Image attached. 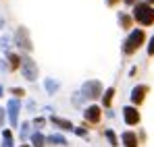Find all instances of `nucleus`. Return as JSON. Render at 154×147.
<instances>
[{
  "label": "nucleus",
  "instance_id": "nucleus-16",
  "mask_svg": "<svg viewBox=\"0 0 154 147\" xmlns=\"http://www.w3.org/2000/svg\"><path fill=\"white\" fill-rule=\"evenodd\" d=\"M8 60H11V69H17V66H21V58H19L17 54H8Z\"/></svg>",
  "mask_w": 154,
  "mask_h": 147
},
{
  "label": "nucleus",
  "instance_id": "nucleus-9",
  "mask_svg": "<svg viewBox=\"0 0 154 147\" xmlns=\"http://www.w3.org/2000/svg\"><path fill=\"white\" fill-rule=\"evenodd\" d=\"M83 116H85V120H90V122H98V120H100V108H98V106H90V108L83 112Z\"/></svg>",
  "mask_w": 154,
  "mask_h": 147
},
{
  "label": "nucleus",
  "instance_id": "nucleus-27",
  "mask_svg": "<svg viewBox=\"0 0 154 147\" xmlns=\"http://www.w3.org/2000/svg\"><path fill=\"white\" fill-rule=\"evenodd\" d=\"M0 96H2V85H0Z\"/></svg>",
  "mask_w": 154,
  "mask_h": 147
},
{
  "label": "nucleus",
  "instance_id": "nucleus-1",
  "mask_svg": "<svg viewBox=\"0 0 154 147\" xmlns=\"http://www.w3.org/2000/svg\"><path fill=\"white\" fill-rule=\"evenodd\" d=\"M133 19L142 25H152L154 23V8L150 4H146V2L135 4L133 6Z\"/></svg>",
  "mask_w": 154,
  "mask_h": 147
},
{
  "label": "nucleus",
  "instance_id": "nucleus-13",
  "mask_svg": "<svg viewBox=\"0 0 154 147\" xmlns=\"http://www.w3.org/2000/svg\"><path fill=\"white\" fill-rule=\"evenodd\" d=\"M2 147H13V135H11V131L2 133Z\"/></svg>",
  "mask_w": 154,
  "mask_h": 147
},
{
  "label": "nucleus",
  "instance_id": "nucleus-22",
  "mask_svg": "<svg viewBox=\"0 0 154 147\" xmlns=\"http://www.w3.org/2000/svg\"><path fill=\"white\" fill-rule=\"evenodd\" d=\"M13 93H15V96H23V89H19V87H15V89H13Z\"/></svg>",
  "mask_w": 154,
  "mask_h": 147
},
{
  "label": "nucleus",
  "instance_id": "nucleus-11",
  "mask_svg": "<svg viewBox=\"0 0 154 147\" xmlns=\"http://www.w3.org/2000/svg\"><path fill=\"white\" fill-rule=\"evenodd\" d=\"M52 122L56 124V126H60L63 131H73V124L69 122V120H65V118H58V116H52Z\"/></svg>",
  "mask_w": 154,
  "mask_h": 147
},
{
  "label": "nucleus",
  "instance_id": "nucleus-18",
  "mask_svg": "<svg viewBox=\"0 0 154 147\" xmlns=\"http://www.w3.org/2000/svg\"><path fill=\"white\" fill-rule=\"evenodd\" d=\"M104 135H106V139H108V143H110V145H112V147H117V137H115V133H112L110 128H108V131H106Z\"/></svg>",
  "mask_w": 154,
  "mask_h": 147
},
{
  "label": "nucleus",
  "instance_id": "nucleus-20",
  "mask_svg": "<svg viewBox=\"0 0 154 147\" xmlns=\"http://www.w3.org/2000/svg\"><path fill=\"white\" fill-rule=\"evenodd\" d=\"M148 54L154 56V35H152V40H150V46H148Z\"/></svg>",
  "mask_w": 154,
  "mask_h": 147
},
{
  "label": "nucleus",
  "instance_id": "nucleus-25",
  "mask_svg": "<svg viewBox=\"0 0 154 147\" xmlns=\"http://www.w3.org/2000/svg\"><path fill=\"white\" fill-rule=\"evenodd\" d=\"M125 2H127V4H133V2H135V0H125Z\"/></svg>",
  "mask_w": 154,
  "mask_h": 147
},
{
  "label": "nucleus",
  "instance_id": "nucleus-6",
  "mask_svg": "<svg viewBox=\"0 0 154 147\" xmlns=\"http://www.w3.org/2000/svg\"><path fill=\"white\" fill-rule=\"evenodd\" d=\"M123 118H125V122L131 126V124H137L140 122V112L135 110V108H131V106H127V108H123Z\"/></svg>",
  "mask_w": 154,
  "mask_h": 147
},
{
  "label": "nucleus",
  "instance_id": "nucleus-21",
  "mask_svg": "<svg viewBox=\"0 0 154 147\" xmlns=\"http://www.w3.org/2000/svg\"><path fill=\"white\" fill-rule=\"evenodd\" d=\"M75 133H77V135H81V137H85V135H88V133H85V128H75Z\"/></svg>",
  "mask_w": 154,
  "mask_h": 147
},
{
  "label": "nucleus",
  "instance_id": "nucleus-29",
  "mask_svg": "<svg viewBox=\"0 0 154 147\" xmlns=\"http://www.w3.org/2000/svg\"><path fill=\"white\" fill-rule=\"evenodd\" d=\"M0 25H2V19H0Z\"/></svg>",
  "mask_w": 154,
  "mask_h": 147
},
{
  "label": "nucleus",
  "instance_id": "nucleus-23",
  "mask_svg": "<svg viewBox=\"0 0 154 147\" xmlns=\"http://www.w3.org/2000/svg\"><path fill=\"white\" fill-rule=\"evenodd\" d=\"M2 120H4V110H0V124H2Z\"/></svg>",
  "mask_w": 154,
  "mask_h": 147
},
{
  "label": "nucleus",
  "instance_id": "nucleus-28",
  "mask_svg": "<svg viewBox=\"0 0 154 147\" xmlns=\"http://www.w3.org/2000/svg\"><path fill=\"white\" fill-rule=\"evenodd\" d=\"M21 147H29V145H21Z\"/></svg>",
  "mask_w": 154,
  "mask_h": 147
},
{
  "label": "nucleus",
  "instance_id": "nucleus-5",
  "mask_svg": "<svg viewBox=\"0 0 154 147\" xmlns=\"http://www.w3.org/2000/svg\"><path fill=\"white\" fill-rule=\"evenodd\" d=\"M15 40H17L19 48H23V50H31V40H29V35H27V29H25V27H19V31H17Z\"/></svg>",
  "mask_w": 154,
  "mask_h": 147
},
{
  "label": "nucleus",
  "instance_id": "nucleus-7",
  "mask_svg": "<svg viewBox=\"0 0 154 147\" xmlns=\"http://www.w3.org/2000/svg\"><path fill=\"white\" fill-rule=\"evenodd\" d=\"M17 118H19V101L11 99L8 101V120H11L13 126H17Z\"/></svg>",
  "mask_w": 154,
  "mask_h": 147
},
{
  "label": "nucleus",
  "instance_id": "nucleus-15",
  "mask_svg": "<svg viewBox=\"0 0 154 147\" xmlns=\"http://www.w3.org/2000/svg\"><path fill=\"white\" fill-rule=\"evenodd\" d=\"M48 141H50V143H56V145H67V139H65L63 135H50Z\"/></svg>",
  "mask_w": 154,
  "mask_h": 147
},
{
  "label": "nucleus",
  "instance_id": "nucleus-19",
  "mask_svg": "<svg viewBox=\"0 0 154 147\" xmlns=\"http://www.w3.org/2000/svg\"><path fill=\"white\" fill-rule=\"evenodd\" d=\"M119 21H121V25H123L125 29H129V25H131V19H129L127 15H121V19H119Z\"/></svg>",
  "mask_w": 154,
  "mask_h": 147
},
{
  "label": "nucleus",
  "instance_id": "nucleus-17",
  "mask_svg": "<svg viewBox=\"0 0 154 147\" xmlns=\"http://www.w3.org/2000/svg\"><path fill=\"white\" fill-rule=\"evenodd\" d=\"M46 89H48V93H54V91L58 89V83L52 81V79H46Z\"/></svg>",
  "mask_w": 154,
  "mask_h": 147
},
{
  "label": "nucleus",
  "instance_id": "nucleus-3",
  "mask_svg": "<svg viewBox=\"0 0 154 147\" xmlns=\"http://www.w3.org/2000/svg\"><path fill=\"white\" fill-rule=\"evenodd\" d=\"M21 73L27 81H35L38 79V64L31 58H23L21 60Z\"/></svg>",
  "mask_w": 154,
  "mask_h": 147
},
{
  "label": "nucleus",
  "instance_id": "nucleus-8",
  "mask_svg": "<svg viewBox=\"0 0 154 147\" xmlns=\"http://www.w3.org/2000/svg\"><path fill=\"white\" fill-rule=\"evenodd\" d=\"M146 93H148V87H146V85H137V87L131 91V101H133V104H142Z\"/></svg>",
  "mask_w": 154,
  "mask_h": 147
},
{
  "label": "nucleus",
  "instance_id": "nucleus-14",
  "mask_svg": "<svg viewBox=\"0 0 154 147\" xmlns=\"http://www.w3.org/2000/svg\"><path fill=\"white\" fill-rule=\"evenodd\" d=\"M112 96H115V89H112V87H108V89L104 91V96H102V99H104V106H106V108L110 106V101H112Z\"/></svg>",
  "mask_w": 154,
  "mask_h": 147
},
{
  "label": "nucleus",
  "instance_id": "nucleus-10",
  "mask_svg": "<svg viewBox=\"0 0 154 147\" xmlns=\"http://www.w3.org/2000/svg\"><path fill=\"white\" fill-rule=\"evenodd\" d=\"M121 141H123L125 147H137V135L131 133V131H127V133L121 135Z\"/></svg>",
  "mask_w": 154,
  "mask_h": 147
},
{
  "label": "nucleus",
  "instance_id": "nucleus-2",
  "mask_svg": "<svg viewBox=\"0 0 154 147\" xmlns=\"http://www.w3.org/2000/svg\"><path fill=\"white\" fill-rule=\"evenodd\" d=\"M144 40H146L144 31H142V29H133V31L129 33V37L125 40V44H123V52H125V54H133L135 50L144 44Z\"/></svg>",
  "mask_w": 154,
  "mask_h": 147
},
{
  "label": "nucleus",
  "instance_id": "nucleus-4",
  "mask_svg": "<svg viewBox=\"0 0 154 147\" xmlns=\"http://www.w3.org/2000/svg\"><path fill=\"white\" fill-rule=\"evenodd\" d=\"M81 91L85 98H98V96H102V85H100V81H88V83H83Z\"/></svg>",
  "mask_w": 154,
  "mask_h": 147
},
{
  "label": "nucleus",
  "instance_id": "nucleus-26",
  "mask_svg": "<svg viewBox=\"0 0 154 147\" xmlns=\"http://www.w3.org/2000/svg\"><path fill=\"white\" fill-rule=\"evenodd\" d=\"M146 4H154V0H146Z\"/></svg>",
  "mask_w": 154,
  "mask_h": 147
},
{
  "label": "nucleus",
  "instance_id": "nucleus-12",
  "mask_svg": "<svg viewBox=\"0 0 154 147\" xmlns=\"http://www.w3.org/2000/svg\"><path fill=\"white\" fill-rule=\"evenodd\" d=\"M31 143H33V147H44V135L42 133H33L31 135Z\"/></svg>",
  "mask_w": 154,
  "mask_h": 147
},
{
  "label": "nucleus",
  "instance_id": "nucleus-24",
  "mask_svg": "<svg viewBox=\"0 0 154 147\" xmlns=\"http://www.w3.org/2000/svg\"><path fill=\"white\" fill-rule=\"evenodd\" d=\"M106 2H108V4H117L119 0H106Z\"/></svg>",
  "mask_w": 154,
  "mask_h": 147
}]
</instances>
